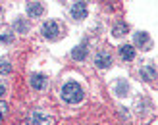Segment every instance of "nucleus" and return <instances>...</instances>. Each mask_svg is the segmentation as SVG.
Listing matches in <instances>:
<instances>
[{"label":"nucleus","instance_id":"obj_1","mask_svg":"<svg viewBox=\"0 0 158 125\" xmlns=\"http://www.w3.org/2000/svg\"><path fill=\"white\" fill-rule=\"evenodd\" d=\"M60 95H62V98H64L66 102L77 104V102H81V100H83V89H81V85H79V83L69 81V83H66L64 87H62Z\"/></svg>","mask_w":158,"mask_h":125},{"label":"nucleus","instance_id":"obj_2","mask_svg":"<svg viewBox=\"0 0 158 125\" xmlns=\"http://www.w3.org/2000/svg\"><path fill=\"white\" fill-rule=\"evenodd\" d=\"M41 33H43L44 38H50V41H54V38H58V37H60L62 29H60V25H58V23L54 21V19H50V21H44V23H43Z\"/></svg>","mask_w":158,"mask_h":125},{"label":"nucleus","instance_id":"obj_3","mask_svg":"<svg viewBox=\"0 0 158 125\" xmlns=\"http://www.w3.org/2000/svg\"><path fill=\"white\" fill-rule=\"evenodd\" d=\"M27 125H52V118L43 112H33L27 119Z\"/></svg>","mask_w":158,"mask_h":125},{"label":"nucleus","instance_id":"obj_4","mask_svg":"<svg viewBox=\"0 0 158 125\" xmlns=\"http://www.w3.org/2000/svg\"><path fill=\"white\" fill-rule=\"evenodd\" d=\"M72 18L73 19H83L87 18V4H85V0H75L73 6H72Z\"/></svg>","mask_w":158,"mask_h":125},{"label":"nucleus","instance_id":"obj_5","mask_svg":"<svg viewBox=\"0 0 158 125\" xmlns=\"http://www.w3.org/2000/svg\"><path fill=\"white\" fill-rule=\"evenodd\" d=\"M43 12H44V8H43V4L39 2V0H31L27 4V15L29 18H41Z\"/></svg>","mask_w":158,"mask_h":125},{"label":"nucleus","instance_id":"obj_6","mask_svg":"<svg viewBox=\"0 0 158 125\" xmlns=\"http://www.w3.org/2000/svg\"><path fill=\"white\" fill-rule=\"evenodd\" d=\"M94 66L104 69V67H110L112 66V56H110L108 52H98L97 56H94Z\"/></svg>","mask_w":158,"mask_h":125},{"label":"nucleus","instance_id":"obj_7","mask_svg":"<svg viewBox=\"0 0 158 125\" xmlns=\"http://www.w3.org/2000/svg\"><path fill=\"white\" fill-rule=\"evenodd\" d=\"M29 83H31V87H33L35 91H41V89H44V85H46V77L43 73H33L29 77Z\"/></svg>","mask_w":158,"mask_h":125},{"label":"nucleus","instance_id":"obj_8","mask_svg":"<svg viewBox=\"0 0 158 125\" xmlns=\"http://www.w3.org/2000/svg\"><path fill=\"white\" fill-rule=\"evenodd\" d=\"M120 58L125 60V62H131L133 58H135V50H133L131 44H123V46H120Z\"/></svg>","mask_w":158,"mask_h":125},{"label":"nucleus","instance_id":"obj_9","mask_svg":"<svg viewBox=\"0 0 158 125\" xmlns=\"http://www.w3.org/2000/svg\"><path fill=\"white\" fill-rule=\"evenodd\" d=\"M85 56H87V42L75 46L73 52H72V58L73 60H85Z\"/></svg>","mask_w":158,"mask_h":125},{"label":"nucleus","instance_id":"obj_10","mask_svg":"<svg viewBox=\"0 0 158 125\" xmlns=\"http://www.w3.org/2000/svg\"><path fill=\"white\" fill-rule=\"evenodd\" d=\"M141 77H143L145 81H152L154 77H156V69H154V67H151V66H147V67L141 69Z\"/></svg>","mask_w":158,"mask_h":125},{"label":"nucleus","instance_id":"obj_11","mask_svg":"<svg viewBox=\"0 0 158 125\" xmlns=\"http://www.w3.org/2000/svg\"><path fill=\"white\" fill-rule=\"evenodd\" d=\"M125 33H127V25H125V23H118L114 27V37H122Z\"/></svg>","mask_w":158,"mask_h":125},{"label":"nucleus","instance_id":"obj_12","mask_svg":"<svg viewBox=\"0 0 158 125\" xmlns=\"http://www.w3.org/2000/svg\"><path fill=\"white\" fill-rule=\"evenodd\" d=\"M135 42L141 44V46H147V44H148V37H147V33H139V35L135 37Z\"/></svg>","mask_w":158,"mask_h":125},{"label":"nucleus","instance_id":"obj_13","mask_svg":"<svg viewBox=\"0 0 158 125\" xmlns=\"http://www.w3.org/2000/svg\"><path fill=\"white\" fill-rule=\"evenodd\" d=\"M10 71H12V66L6 60H0V73H10Z\"/></svg>","mask_w":158,"mask_h":125},{"label":"nucleus","instance_id":"obj_14","mask_svg":"<svg viewBox=\"0 0 158 125\" xmlns=\"http://www.w3.org/2000/svg\"><path fill=\"white\" fill-rule=\"evenodd\" d=\"M14 27L18 29L19 33H25V31H27V23L23 21V19H19V21H15V23H14Z\"/></svg>","mask_w":158,"mask_h":125},{"label":"nucleus","instance_id":"obj_15","mask_svg":"<svg viewBox=\"0 0 158 125\" xmlns=\"http://www.w3.org/2000/svg\"><path fill=\"white\" fill-rule=\"evenodd\" d=\"M6 110H8V106H6L4 102H0V119H2L4 115H6Z\"/></svg>","mask_w":158,"mask_h":125},{"label":"nucleus","instance_id":"obj_16","mask_svg":"<svg viewBox=\"0 0 158 125\" xmlns=\"http://www.w3.org/2000/svg\"><path fill=\"white\" fill-rule=\"evenodd\" d=\"M4 95H6V85H4L2 81H0V98H2Z\"/></svg>","mask_w":158,"mask_h":125},{"label":"nucleus","instance_id":"obj_17","mask_svg":"<svg viewBox=\"0 0 158 125\" xmlns=\"http://www.w3.org/2000/svg\"><path fill=\"white\" fill-rule=\"evenodd\" d=\"M0 41H2V42H12V35H4V37H0Z\"/></svg>","mask_w":158,"mask_h":125},{"label":"nucleus","instance_id":"obj_18","mask_svg":"<svg viewBox=\"0 0 158 125\" xmlns=\"http://www.w3.org/2000/svg\"><path fill=\"white\" fill-rule=\"evenodd\" d=\"M123 91H127V85L120 83V85H118V92H123Z\"/></svg>","mask_w":158,"mask_h":125},{"label":"nucleus","instance_id":"obj_19","mask_svg":"<svg viewBox=\"0 0 158 125\" xmlns=\"http://www.w3.org/2000/svg\"><path fill=\"white\" fill-rule=\"evenodd\" d=\"M0 12H2V8H0Z\"/></svg>","mask_w":158,"mask_h":125}]
</instances>
